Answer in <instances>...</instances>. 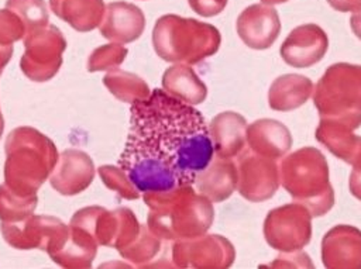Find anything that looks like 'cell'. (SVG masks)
<instances>
[{
    "instance_id": "cell-1",
    "label": "cell",
    "mask_w": 361,
    "mask_h": 269,
    "mask_svg": "<svg viewBox=\"0 0 361 269\" xmlns=\"http://www.w3.org/2000/svg\"><path fill=\"white\" fill-rule=\"evenodd\" d=\"M130 130L118 166L138 192L192 186L214 149L202 113L162 89L131 103Z\"/></svg>"
},
{
    "instance_id": "cell-2",
    "label": "cell",
    "mask_w": 361,
    "mask_h": 269,
    "mask_svg": "<svg viewBox=\"0 0 361 269\" xmlns=\"http://www.w3.org/2000/svg\"><path fill=\"white\" fill-rule=\"evenodd\" d=\"M149 207L148 228L158 238L190 239L204 234L213 223L212 201L192 186L144 193Z\"/></svg>"
},
{
    "instance_id": "cell-3",
    "label": "cell",
    "mask_w": 361,
    "mask_h": 269,
    "mask_svg": "<svg viewBox=\"0 0 361 269\" xmlns=\"http://www.w3.org/2000/svg\"><path fill=\"white\" fill-rule=\"evenodd\" d=\"M4 146V183L18 194L35 196L58 162L55 144L32 127H18Z\"/></svg>"
},
{
    "instance_id": "cell-4",
    "label": "cell",
    "mask_w": 361,
    "mask_h": 269,
    "mask_svg": "<svg viewBox=\"0 0 361 269\" xmlns=\"http://www.w3.org/2000/svg\"><path fill=\"white\" fill-rule=\"evenodd\" d=\"M220 42V32L212 24L175 14L159 17L152 31L154 49L168 62L196 63L216 54Z\"/></svg>"
},
{
    "instance_id": "cell-5",
    "label": "cell",
    "mask_w": 361,
    "mask_h": 269,
    "mask_svg": "<svg viewBox=\"0 0 361 269\" xmlns=\"http://www.w3.org/2000/svg\"><path fill=\"white\" fill-rule=\"evenodd\" d=\"M279 172L282 186L312 215H323L334 204L327 162L316 148L306 146L283 158Z\"/></svg>"
},
{
    "instance_id": "cell-6",
    "label": "cell",
    "mask_w": 361,
    "mask_h": 269,
    "mask_svg": "<svg viewBox=\"0 0 361 269\" xmlns=\"http://www.w3.org/2000/svg\"><path fill=\"white\" fill-rule=\"evenodd\" d=\"M314 104L320 120L354 130L361 124V66L336 63L317 82Z\"/></svg>"
},
{
    "instance_id": "cell-7",
    "label": "cell",
    "mask_w": 361,
    "mask_h": 269,
    "mask_svg": "<svg viewBox=\"0 0 361 269\" xmlns=\"http://www.w3.org/2000/svg\"><path fill=\"white\" fill-rule=\"evenodd\" d=\"M24 46L25 52L21 56L20 66L28 79L47 82L58 73L66 48V41L59 28L47 24L30 30L24 35Z\"/></svg>"
},
{
    "instance_id": "cell-8",
    "label": "cell",
    "mask_w": 361,
    "mask_h": 269,
    "mask_svg": "<svg viewBox=\"0 0 361 269\" xmlns=\"http://www.w3.org/2000/svg\"><path fill=\"white\" fill-rule=\"evenodd\" d=\"M3 238L16 249H42L49 255L65 244L69 227L52 215H28L21 221L0 225Z\"/></svg>"
},
{
    "instance_id": "cell-9",
    "label": "cell",
    "mask_w": 361,
    "mask_h": 269,
    "mask_svg": "<svg viewBox=\"0 0 361 269\" xmlns=\"http://www.w3.org/2000/svg\"><path fill=\"white\" fill-rule=\"evenodd\" d=\"M312 214L299 203L286 204L268 213L264 223L267 242L283 252L302 249L312 238Z\"/></svg>"
},
{
    "instance_id": "cell-10",
    "label": "cell",
    "mask_w": 361,
    "mask_h": 269,
    "mask_svg": "<svg viewBox=\"0 0 361 269\" xmlns=\"http://www.w3.org/2000/svg\"><path fill=\"white\" fill-rule=\"evenodd\" d=\"M238 192L250 201H262L274 196L279 184L278 168L274 159L252 149H244L237 159Z\"/></svg>"
},
{
    "instance_id": "cell-11",
    "label": "cell",
    "mask_w": 361,
    "mask_h": 269,
    "mask_svg": "<svg viewBox=\"0 0 361 269\" xmlns=\"http://www.w3.org/2000/svg\"><path fill=\"white\" fill-rule=\"evenodd\" d=\"M173 259L178 266L226 268L234 261V248L220 235H203L178 242L173 246Z\"/></svg>"
},
{
    "instance_id": "cell-12",
    "label": "cell",
    "mask_w": 361,
    "mask_h": 269,
    "mask_svg": "<svg viewBox=\"0 0 361 269\" xmlns=\"http://www.w3.org/2000/svg\"><path fill=\"white\" fill-rule=\"evenodd\" d=\"M94 177V165L90 156L79 149L69 148L61 152L49 177L51 186L63 196H73L86 190Z\"/></svg>"
},
{
    "instance_id": "cell-13",
    "label": "cell",
    "mask_w": 361,
    "mask_h": 269,
    "mask_svg": "<svg viewBox=\"0 0 361 269\" xmlns=\"http://www.w3.org/2000/svg\"><path fill=\"white\" fill-rule=\"evenodd\" d=\"M327 46L326 32L316 24H305L286 37L281 46V56L293 68H309L324 56Z\"/></svg>"
},
{
    "instance_id": "cell-14",
    "label": "cell",
    "mask_w": 361,
    "mask_h": 269,
    "mask_svg": "<svg viewBox=\"0 0 361 269\" xmlns=\"http://www.w3.org/2000/svg\"><path fill=\"white\" fill-rule=\"evenodd\" d=\"M281 31L279 15L267 4H252L237 18V32L241 41L254 49L269 48Z\"/></svg>"
},
{
    "instance_id": "cell-15",
    "label": "cell",
    "mask_w": 361,
    "mask_h": 269,
    "mask_svg": "<svg viewBox=\"0 0 361 269\" xmlns=\"http://www.w3.org/2000/svg\"><path fill=\"white\" fill-rule=\"evenodd\" d=\"M145 28V17L140 7L127 1H113L104 8L100 34L117 44H128L140 38Z\"/></svg>"
},
{
    "instance_id": "cell-16",
    "label": "cell",
    "mask_w": 361,
    "mask_h": 269,
    "mask_svg": "<svg viewBox=\"0 0 361 269\" xmlns=\"http://www.w3.org/2000/svg\"><path fill=\"white\" fill-rule=\"evenodd\" d=\"M326 268H361V231L350 225L331 228L322 242Z\"/></svg>"
},
{
    "instance_id": "cell-17",
    "label": "cell",
    "mask_w": 361,
    "mask_h": 269,
    "mask_svg": "<svg viewBox=\"0 0 361 269\" xmlns=\"http://www.w3.org/2000/svg\"><path fill=\"white\" fill-rule=\"evenodd\" d=\"M207 128L213 149L219 158L230 159L243 151L247 123L238 113L224 111L216 115Z\"/></svg>"
},
{
    "instance_id": "cell-18",
    "label": "cell",
    "mask_w": 361,
    "mask_h": 269,
    "mask_svg": "<svg viewBox=\"0 0 361 269\" xmlns=\"http://www.w3.org/2000/svg\"><path fill=\"white\" fill-rule=\"evenodd\" d=\"M245 138L254 152L271 159L285 155L292 146L289 130L282 123L271 118L257 120L248 125Z\"/></svg>"
},
{
    "instance_id": "cell-19",
    "label": "cell",
    "mask_w": 361,
    "mask_h": 269,
    "mask_svg": "<svg viewBox=\"0 0 361 269\" xmlns=\"http://www.w3.org/2000/svg\"><path fill=\"white\" fill-rule=\"evenodd\" d=\"M237 180L238 173L235 163L217 156V159H212V162L197 173L195 183L197 192L210 201H223L233 193Z\"/></svg>"
},
{
    "instance_id": "cell-20",
    "label": "cell",
    "mask_w": 361,
    "mask_h": 269,
    "mask_svg": "<svg viewBox=\"0 0 361 269\" xmlns=\"http://www.w3.org/2000/svg\"><path fill=\"white\" fill-rule=\"evenodd\" d=\"M54 14L79 32L99 27L104 14L103 0H49Z\"/></svg>"
},
{
    "instance_id": "cell-21",
    "label": "cell",
    "mask_w": 361,
    "mask_h": 269,
    "mask_svg": "<svg viewBox=\"0 0 361 269\" xmlns=\"http://www.w3.org/2000/svg\"><path fill=\"white\" fill-rule=\"evenodd\" d=\"M97 245V241L87 231L69 224V234L65 244L49 256L63 268H89L96 256Z\"/></svg>"
},
{
    "instance_id": "cell-22",
    "label": "cell",
    "mask_w": 361,
    "mask_h": 269,
    "mask_svg": "<svg viewBox=\"0 0 361 269\" xmlns=\"http://www.w3.org/2000/svg\"><path fill=\"white\" fill-rule=\"evenodd\" d=\"M316 139L331 154L351 163L354 168L361 166V137L353 135L351 130L320 120V125L316 130Z\"/></svg>"
},
{
    "instance_id": "cell-23",
    "label": "cell",
    "mask_w": 361,
    "mask_h": 269,
    "mask_svg": "<svg viewBox=\"0 0 361 269\" xmlns=\"http://www.w3.org/2000/svg\"><path fill=\"white\" fill-rule=\"evenodd\" d=\"M162 86L168 94L188 104H199L207 96L206 85L199 79L195 70L186 65L168 68L162 76Z\"/></svg>"
},
{
    "instance_id": "cell-24",
    "label": "cell",
    "mask_w": 361,
    "mask_h": 269,
    "mask_svg": "<svg viewBox=\"0 0 361 269\" xmlns=\"http://www.w3.org/2000/svg\"><path fill=\"white\" fill-rule=\"evenodd\" d=\"M312 82L300 75L289 73L274 80L268 94L272 110L288 111L302 106L312 94Z\"/></svg>"
},
{
    "instance_id": "cell-25",
    "label": "cell",
    "mask_w": 361,
    "mask_h": 269,
    "mask_svg": "<svg viewBox=\"0 0 361 269\" xmlns=\"http://www.w3.org/2000/svg\"><path fill=\"white\" fill-rule=\"evenodd\" d=\"M103 83L114 97L126 103H134L145 99L151 93L148 85L140 76L124 72L118 68L111 69L103 77Z\"/></svg>"
},
{
    "instance_id": "cell-26",
    "label": "cell",
    "mask_w": 361,
    "mask_h": 269,
    "mask_svg": "<svg viewBox=\"0 0 361 269\" xmlns=\"http://www.w3.org/2000/svg\"><path fill=\"white\" fill-rule=\"evenodd\" d=\"M37 194L23 196L13 192L6 183L0 184V220L4 223L21 221L37 208Z\"/></svg>"
},
{
    "instance_id": "cell-27",
    "label": "cell",
    "mask_w": 361,
    "mask_h": 269,
    "mask_svg": "<svg viewBox=\"0 0 361 269\" xmlns=\"http://www.w3.org/2000/svg\"><path fill=\"white\" fill-rule=\"evenodd\" d=\"M6 8L21 18L27 32L49 23V13L44 0H7Z\"/></svg>"
},
{
    "instance_id": "cell-28",
    "label": "cell",
    "mask_w": 361,
    "mask_h": 269,
    "mask_svg": "<svg viewBox=\"0 0 361 269\" xmlns=\"http://www.w3.org/2000/svg\"><path fill=\"white\" fill-rule=\"evenodd\" d=\"M159 239L155 234L149 232L145 227H141V231L138 237L126 248L120 252V255L127 259L134 262L135 265L141 266L144 262L152 259L157 252L159 251Z\"/></svg>"
},
{
    "instance_id": "cell-29",
    "label": "cell",
    "mask_w": 361,
    "mask_h": 269,
    "mask_svg": "<svg viewBox=\"0 0 361 269\" xmlns=\"http://www.w3.org/2000/svg\"><path fill=\"white\" fill-rule=\"evenodd\" d=\"M127 55V48L121 44H106L96 48L87 61V70L97 72V70H107L117 68Z\"/></svg>"
},
{
    "instance_id": "cell-30",
    "label": "cell",
    "mask_w": 361,
    "mask_h": 269,
    "mask_svg": "<svg viewBox=\"0 0 361 269\" xmlns=\"http://www.w3.org/2000/svg\"><path fill=\"white\" fill-rule=\"evenodd\" d=\"M99 175L103 183L113 192H116L120 197L133 200L140 197V192L131 183L128 176L124 173L121 168H116L113 165H103L99 168Z\"/></svg>"
},
{
    "instance_id": "cell-31",
    "label": "cell",
    "mask_w": 361,
    "mask_h": 269,
    "mask_svg": "<svg viewBox=\"0 0 361 269\" xmlns=\"http://www.w3.org/2000/svg\"><path fill=\"white\" fill-rule=\"evenodd\" d=\"M27 34L21 18L8 8L0 10V45H13Z\"/></svg>"
},
{
    "instance_id": "cell-32",
    "label": "cell",
    "mask_w": 361,
    "mask_h": 269,
    "mask_svg": "<svg viewBox=\"0 0 361 269\" xmlns=\"http://www.w3.org/2000/svg\"><path fill=\"white\" fill-rule=\"evenodd\" d=\"M190 8L202 17H213L224 10L227 0H188Z\"/></svg>"
},
{
    "instance_id": "cell-33",
    "label": "cell",
    "mask_w": 361,
    "mask_h": 269,
    "mask_svg": "<svg viewBox=\"0 0 361 269\" xmlns=\"http://www.w3.org/2000/svg\"><path fill=\"white\" fill-rule=\"evenodd\" d=\"M327 3L337 11H353L357 13L361 10V0H327Z\"/></svg>"
},
{
    "instance_id": "cell-34",
    "label": "cell",
    "mask_w": 361,
    "mask_h": 269,
    "mask_svg": "<svg viewBox=\"0 0 361 269\" xmlns=\"http://www.w3.org/2000/svg\"><path fill=\"white\" fill-rule=\"evenodd\" d=\"M350 190L351 194L361 200V166L354 168L350 176Z\"/></svg>"
},
{
    "instance_id": "cell-35",
    "label": "cell",
    "mask_w": 361,
    "mask_h": 269,
    "mask_svg": "<svg viewBox=\"0 0 361 269\" xmlns=\"http://www.w3.org/2000/svg\"><path fill=\"white\" fill-rule=\"evenodd\" d=\"M13 55V45H0V75Z\"/></svg>"
},
{
    "instance_id": "cell-36",
    "label": "cell",
    "mask_w": 361,
    "mask_h": 269,
    "mask_svg": "<svg viewBox=\"0 0 361 269\" xmlns=\"http://www.w3.org/2000/svg\"><path fill=\"white\" fill-rule=\"evenodd\" d=\"M350 24H351L353 32L361 39V10L357 13H353L350 18Z\"/></svg>"
},
{
    "instance_id": "cell-37",
    "label": "cell",
    "mask_w": 361,
    "mask_h": 269,
    "mask_svg": "<svg viewBox=\"0 0 361 269\" xmlns=\"http://www.w3.org/2000/svg\"><path fill=\"white\" fill-rule=\"evenodd\" d=\"M264 4H279V3H285L288 0H261Z\"/></svg>"
},
{
    "instance_id": "cell-38",
    "label": "cell",
    "mask_w": 361,
    "mask_h": 269,
    "mask_svg": "<svg viewBox=\"0 0 361 269\" xmlns=\"http://www.w3.org/2000/svg\"><path fill=\"white\" fill-rule=\"evenodd\" d=\"M3 130H4V120H3V115H1V111H0V137L3 134Z\"/></svg>"
}]
</instances>
